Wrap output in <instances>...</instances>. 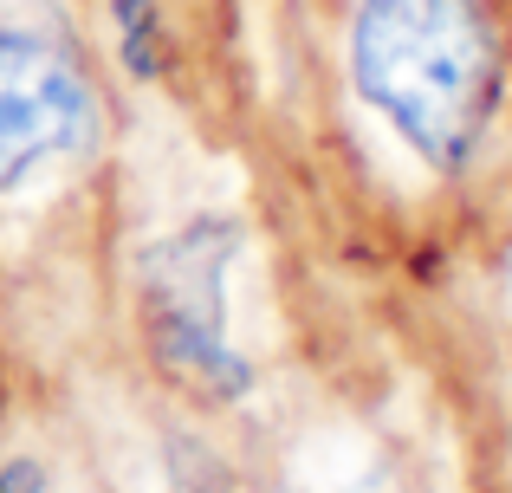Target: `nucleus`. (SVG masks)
Segmentation results:
<instances>
[{
  "mask_svg": "<svg viewBox=\"0 0 512 493\" xmlns=\"http://www.w3.org/2000/svg\"><path fill=\"white\" fill-rule=\"evenodd\" d=\"M350 78L422 163L461 169L500 98V39L480 0H363Z\"/></svg>",
  "mask_w": 512,
  "mask_h": 493,
  "instance_id": "1",
  "label": "nucleus"
},
{
  "mask_svg": "<svg viewBox=\"0 0 512 493\" xmlns=\"http://www.w3.org/2000/svg\"><path fill=\"white\" fill-rule=\"evenodd\" d=\"M240 260V228L201 215L137 253V292L150 351L175 383L201 396H240L253 383L247 357L227 344V266Z\"/></svg>",
  "mask_w": 512,
  "mask_h": 493,
  "instance_id": "2",
  "label": "nucleus"
},
{
  "mask_svg": "<svg viewBox=\"0 0 512 493\" xmlns=\"http://www.w3.org/2000/svg\"><path fill=\"white\" fill-rule=\"evenodd\" d=\"M98 111V85L72 46L33 26H0V195L98 150Z\"/></svg>",
  "mask_w": 512,
  "mask_h": 493,
  "instance_id": "3",
  "label": "nucleus"
},
{
  "mask_svg": "<svg viewBox=\"0 0 512 493\" xmlns=\"http://www.w3.org/2000/svg\"><path fill=\"white\" fill-rule=\"evenodd\" d=\"M286 493H376V474H363L357 461H350L344 442H325V448H312L305 461H292Z\"/></svg>",
  "mask_w": 512,
  "mask_h": 493,
  "instance_id": "4",
  "label": "nucleus"
},
{
  "mask_svg": "<svg viewBox=\"0 0 512 493\" xmlns=\"http://www.w3.org/2000/svg\"><path fill=\"white\" fill-rule=\"evenodd\" d=\"M0 493H46V468L39 461H7L0 468Z\"/></svg>",
  "mask_w": 512,
  "mask_h": 493,
  "instance_id": "5",
  "label": "nucleus"
}]
</instances>
